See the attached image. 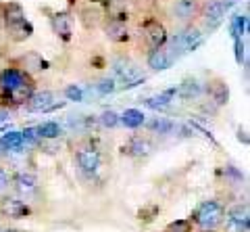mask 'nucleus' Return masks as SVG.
Instances as JSON below:
<instances>
[{"label":"nucleus","instance_id":"31","mask_svg":"<svg viewBox=\"0 0 250 232\" xmlns=\"http://www.w3.org/2000/svg\"><path fill=\"white\" fill-rule=\"evenodd\" d=\"M100 123H103L104 128H115L117 123H119V115H117L115 111H104L103 115H100Z\"/></svg>","mask_w":250,"mask_h":232},{"label":"nucleus","instance_id":"12","mask_svg":"<svg viewBox=\"0 0 250 232\" xmlns=\"http://www.w3.org/2000/svg\"><path fill=\"white\" fill-rule=\"evenodd\" d=\"M38 176L31 174V172H19L15 174L13 178V186L17 192H21V195H29V192H34L38 188Z\"/></svg>","mask_w":250,"mask_h":232},{"label":"nucleus","instance_id":"24","mask_svg":"<svg viewBox=\"0 0 250 232\" xmlns=\"http://www.w3.org/2000/svg\"><path fill=\"white\" fill-rule=\"evenodd\" d=\"M0 146L4 151H13V149H21L23 146V136L21 132H6L0 138Z\"/></svg>","mask_w":250,"mask_h":232},{"label":"nucleus","instance_id":"14","mask_svg":"<svg viewBox=\"0 0 250 232\" xmlns=\"http://www.w3.org/2000/svg\"><path fill=\"white\" fill-rule=\"evenodd\" d=\"M171 65H173V59L169 57V52L165 48H152L148 52V67L152 71H165Z\"/></svg>","mask_w":250,"mask_h":232},{"label":"nucleus","instance_id":"8","mask_svg":"<svg viewBox=\"0 0 250 232\" xmlns=\"http://www.w3.org/2000/svg\"><path fill=\"white\" fill-rule=\"evenodd\" d=\"M144 40H146L148 46H150V50L152 48H163V46L167 44V40H169L165 25L159 23V21H150L144 27Z\"/></svg>","mask_w":250,"mask_h":232},{"label":"nucleus","instance_id":"2","mask_svg":"<svg viewBox=\"0 0 250 232\" xmlns=\"http://www.w3.org/2000/svg\"><path fill=\"white\" fill-rule=\"evenodd\" d=\"M198 42H200V32L196 27H188V29H184L182 34H177L173 40H171L169 48H165V50L169 52L171 59L177 61L182 55H186V52L194 50V46H196Z\"/></svg>","mask_w":250,"mask_h":232},{"label":"nucleus","instance_id":"22","mask_svg":"<svg viewBox=\"0 0 250 232\" xmlns=\"http://www.w3.org/2000/svg\"><path fill=\"white\" fill-rule=\"evenodd\" d=\"M34 34V27H31V23L25 19L23 23H19V25H15L9 29V36H11V40L13 42H23V40H27V38Z\"/></svg>","mask_w":250,"mask_h":232},{"label":"nucleus","instance_id":"6","mask_svg":"<svg viewBox=\"0 0 250 232\" xmlns=\"http://www.w3.org/2000/svg\"><path fill=\"white\" fill-rule=\"evenodd\" d=\"M54 103H57V100H54V92L40 90V92H31V96L27 98L25 107L31 113H48Z\"/></svg>","mask_w":250,"mask_h":232},{"label":"nucleus","instance_id":"35","mask_svg":"<svg viewBox=\"0 0 250 232\" xmlns=\"http://www.w3.org/2000/svg\"><path fill=\"white\" fill-rule=\"evenodd\" d=\"M242 59H244V42L242 38H236V61L242 63Z\"/></svg>","mask_w":250,"mask_h":232},{"label":"nucleus","instance_id":"23","mask_svg":"<svg viewBox=\"0 0 250 232\" xmlns=\"http://www.w3.org/2000/svg\"><path fill=\"white\" fill-rule=\"evenodd\" d=\"M119 121L125 123V128H140L144 123V115L138 109H125V113L119 117Z\"/></svg>","mask_w":250,"mask_h":232},{"label":"nucleus","instance_id":"7","mask_svg":"<svg viewBox=\"0 0 250 232\" xmlns=\"http://www.w3.org/2000/svg\"><path fill=\"white\" fill-rule=\"evenodd\" d=\"M77 165L82 167L83 174H96L100 167V153L94 146H82L77 151Z\"/></svg>","mask_w":250,"mask_h":232},{"label":"nucleus","instance_id":"28","mask_svg":"<svg viewBox=\"0 0 250 232\" xmlns=\"http://www.w3.org/2000/svg\"><path fill=\"white\" fill-rule=\"evenodd\" d=\"M246 25H248V15H236L231 21V36L240 38L242 34H246Z\"/></svg>","mask_w":250,"mask_h":232},{"label":"nucleus","instance_id":"39","mask_svg":"<svg viewBox=\"0 0 250 232\" xmlns=\"http://www.w3.org/2000/svg\"><path fill=\"white\" fill-rule=\"evenodd\" d=\"M0 25H4V4H0Z\"/></svg>","mask_w":250,"mask_h":232},{"label":"nucleus","instance_id":"26","mask_svg":"<svg viewBox=\"0 0 250 232\" xmlns=\"http://www.w3.org/2000/svg\"><path fill=\"white\" fill-rule=\"evenodd\" d=\"M36 132L40 138H59L61 136V126L54 123V121H46V123H42V126L36 128Z\"/></svg>","mask_w":250,"mask_h":232},{"label":"nucleus","instance_id":"20","mask_svg":"<svg viewBox=\"0 0 250 232\" xmlns=\"http://www.w3.org/2000/svg\"><path fill=\"white\" fill-rule=\"evenodd\" d=\"M202 92V86L198 80H194V77H188V80L182 82V86L177 88V94L182 96L184 100H192V98H198Z\"/></svg>","mask_w":250,"mask_h":232},{"label":"nucleus","instance_id":"34","mask_svg":"<svg viewBox=\"0 0 250 232\" xmlns=\"http://www.w3.org/2000/svg\"><path fill=\"white\" fill-rule=\"evenodd\" d=\"M225 174H228V176H231L233 178V180H236V182H244V176H242L240 172H238V169L236 167H233V165H228V167H225Z\"/></svg>","mask_w":250,"mask_h":232},{"label":"nucleus","instance_id":"16","mask_svg":"<svg viewBox=\"0 0 250 232\" xmlns=\"http://www.w3.org/2000/svg\"><path fill=\"white\" fill-rule=\"evenodd\" d=\"M23 21H25V11H23V6L19 2H15V0L6 2L4 4V27L11 29Z\"/></svg>","mask_w":250,"mask_h":232},{"label":"nucleus","instance_id":"11","mask_svg":"<svg viewBox=\"0 0 250 232\" xmlns=\"http://www.w3.org/2000/svg\"><path fill=\"white\" fill-rule=\"evenodd\" d=\"M173 13L179 21H192L200 13V2L198 0H177Z\"/></svg>","mask_w":250,"mask_h":232},{"label":"nucleus","instance_id":"33","mask_svg":"<svg viewBox=\"0 0 250 232\" xmlns=\"http://www.w3.org/2000/svg\"><path fill=\"white\" fill-rule=\"evenodd\" d=\"M11 184V176H9V172H6L4 167H0V192H2L6 186Z\"/></svg>","mask_w":250,"mask_h":232},{"label":"nucleus","instance_id":"10","mask_svg":"<svg viewBox=\"0 0 250 232\" xmlns=\"http://www.w3.org/2000/svg\"><path fill=\"white\" fill-rule=\"evenodd\" d=\"M207 94L210 96V100H213L217 107H225L229 103V86L221 80V77H215V80L208 82Z\"/></svg>","mask_w":250,"mask_h":232},{"label":"nucleus","instance_id":"9","mask_svg":"<svg viewBox=\"0 0 250 232\" xmlns=\"http://www.w3.org/2000/svg\"><path fill=\"white\" fill-rule=\"evenodd\" d=\"M225 13H228V9H225V4L221 2V0H210V2L207 4L205 25H207L208 32H215V29L225 21Z\"/></svg>","mask_w":250,"mask_h":232},{"label":"nucleus","instance_id":"5","mask_svg":"<svg viewBox=\"0 0 250 232\" xmlns=\"http://www.w3.org/2000/svg\"><path fill=\"white\" fill-rule=\"evenodd\" d=\"M152 151H154V144L144 136H131V138H127V142L121 146L123 155H127V157H136V159L148 157V155H152Z\"/></svg>","mask_w":250,"mask_h":232},{"label":"nucleus","instance_id":"21","mask_svg":"<svg viewBox=\"0 0 250 232\" xmlns=\"http://www.w3.org/2000/svg\"><path fill=\"white\" fill-rule=\"evenodd\" d=\"M177 94V88H169L165 92H161V94H154L146 100V107H150V109H163V107L171 105V100L175 98Z\"/></svg>","mask_w":250,"mask_h":232},{"label":"nucleus","instance_id":"19","mask_svg":"<svg viewBox=\"0 0 250 232\" xmlns=\"http://www.w3.org/2000/svg\"><path fill=\"white\" fill-rule=\"evenodd\" d=\"M104 32H106L108 40H113V42H127L129 40V29H127V25H125V21L111 19L106 23Z\"/></svg>","mask_w":250,"mask_h":232},{"label":"nucleus","instance_id":"3","mask_svg":"<svg viewBox=\"0 0 250 232\" xmlns=\"http://www.w3.org/2000/svg\"><path fill=\"white\" fill-rule=\"evenodd\" d=\"M113 69H115V75L121 80L125 90L134 88V86H138V84H142L146 80V77L140 73V69L136 67V63H131L129 59H123V57L115 59L113 61Z\"/></svg>","mask_w":250,"mask_h":232},{"label":"nucleus","instance_id":"36","mask_svg":"<svg viewBox=\"0 0 250 232\" xmlns=\"http://www.w3.org/2000/svg\"><path fill=\"white\" fill-rule=\"evenodd\" d=\"M21 136H23V140H29V142H34L36 138H40L38 132H36V128H27L25 132H21Z\"/></svg>","mask_w":250,"mask_h":232},{"label":"nucleus","instance_id":"1","mask_svg":"<svg viewBox=\"0 0 250 232\" xmlns=\"http://www.w3.org/2000/svg\"><path fill=\"white\" fill-rule=\"evenodd\" d=\"M225 215V207L219 203V201H205L196 211H194V222L198 224L200 228H217L221 226Z\"/></svg>","mask_w":250,"mask_h":232},{"label":"nucleus","instance_id":"25","mask_svg":"<svg viewBox=\"0 0 250 232\" xmlns=\"http://www.w3.org/2000/svg\"><path fill=\"white\" fill-rule=\"evenodd\" d=\"M146 126H148V130H152V132L169 134L171 130L175 128V123H173V121H169V119H165V117H154L152 121H148Z\"/></svg>","mask_w":250,"mask_h":232},{"label":"nucleus","instance_id":"38","mask_svg":"<svg viewBox=\"0 0 250 232\" xmlns=\"http://www.w3.org/2000/svg\"><path fill=\"white\" fill-rule=\"evenodd\" d=\"M238 138H240V140H244V142L248 144V136H246V132H242V130H238Z\"/></svg>","mask_w":250,"mask_h":232},{"label":"nucleus","instance_id":"37","mask_svg":"<svg viewBox=\"0 0 250 232\" xmlns=\"http://www.w3.org/2000/svg\"><path fill=\"white\" fill-rule=\"evenodd\" d=\"M11 119V113H9V109H0V126H2L4 121H9Z\"/></svg>","mask_w":250,"mask_h":232},{"label":"nucleus","instance_id":"4","mask_svg":"<svg viewBox=\"0 0 250 232\" xmlns=\"http://www.w3.org/2000/svg\"><path fill=\"white\" fill-rule=\"evenodd\" d=\"M221 224L225 226V232H248V226H250L248 205H236L228 209Z\"/></svg>","mask_w":250,"mask_h":232},{"label":"nucleus","instance_id":"29","mask_svg":"<svg viewBox=\"0 0 250 232\" xmlns=\"http://www.w3.org/2000/svg\"><path fill=\"white\" fill-rule=\"evenodd\" d=\"M25 69H29V71H42V69H46V63L42 61L40 55L29 52V55L25 57Z\"/></svg>","mask_w":250,"mask_h":232},{"label":"nucleus","instance_id":"40","mask_svg":"<svg viewBox=\"0 0 250 232\" xmlns=\"http://www.w3.org/2000/svg\"><path fill=\"white\" fill-rule=\"evenodd\" d=\"M0 232H23V230H19V228H4V230H0Z\"/></svg>","mask_w":250,"mask_h":232},{"label":"nucleus","instance_id":"13","mask_svg":"<svg viewBox=\"0 0 250 232\" xmlns=\"http://www.w3.org/2000/svg\"><path fill=\"white\" fill-rule=\"evenodd\" d=\"M25 77H27L25 71H19V69H4V71L0 73V90H2V94H9V92L13 88H17Z\"/></svg>","mask_w":250,"mask_h":232},{"label":"nucleus","instance_id":"30","mask_svg":"<svg viewBox=\"0 0 250 232\" xmlns=\"http://www.w3.org/2000/svg\"><path fill=\"white\" fill-rule=\"evenodd\" d=\"M96 90H98V94H111V92L117 90V82L113 77H103V80L96 84Z\"/></svg>","mask_w":250,"mask_h":232},{"label":"nucleus","instance_id":"27","mask_svg":"<svg viewBox=\"0 0 250 232\" xmlns=\"http://www.w3.org/2000/svg\"><path fill=\"white\" fill-rule=\"evenodd\" d=\"M163 232H194V224L192 220H175L167 224L165 228H163Z\"/></svg>","mask_w":250,"mask_h":232},{"label":"nucleus","instance_id":"18","mask_svg":"<svg viewBox=\"0 0 250 232\" xmlns=\"http://www.w3.org/2000/svg\"><path fill=\"white\" fill-rule=\"evenodd\" d=\"M50 23H52V29L54 34H57L59 38H62L65 42L71 40V17L65 13H57L50 17Z\"/></svg>","mask_w":250,"mask_h":232},{"label":"nucleus","instance_id":"17","mask_svg":"<svg viewBox=\"0 0 250 232\" xmlns=\"http://www.w3.org/2000/svg\"><path fill=\"white\" fill-rule=\"evenodd\" d=\"M0 211H2V215H6V218L19 220V218H25V215H29V207L23 203V201H19V199H4Z\"/></svg>","mask_w":250,"mask_h":232},{"label":"nucleus","instance_id":"41","mask_svg":"<svg viewBox=\"0 0 250 232\" xmlns=\"http://www.w3.org/2000/svg\"><path fill=\"white\" fill-rule=\"evenodd\" d=\"M198 232H217V230L215 228H200Z\"/></svg>","mask_w":250,"mask_h":232},{"label":"nucleus","instance_id":"15","mask_svg":"<svg viewBox=\"0 0 250 232\" xmlns=\"http://www.w3.org/2000/svg\"><path fill=\"white\" fill-rule=\"evenodd\" d=\"M31 92H34V82L29 80V77H25L17 88H13L9 94H2L6 100H11L13 105H23V103H27V98L31 96Z\"/></svg>","mask_w":250,"mask_h":232},{"label":"nucleus","instance_id":"32","mask_svg":"<svg viewBox=\"0 0 250 232\" xmlns=\"http://www.w3.org/2000/svg\"><path fill=\"white\" fill-rule=\"evenodd\" d=\"M65 96H67V100H75V103H80V100H83V92H82L80 86L71 84V86L65 88Z\"/></svg>","mask_w":250,"mask_h":232}]
</instances>
